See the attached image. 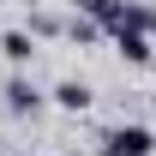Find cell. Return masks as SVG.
<instances>
[{"mask_svg":"<svg viewBox=\"0 0 156 156\" xmlns=\"http://www.w3.org/2000/svg\"><path fill=\"white\" fill-rule=\"evenodd\" d=\"M150 102H156V96H150Z\"/></svg>","mask_w":156,"mask_h":156,"instance_id":"10","label":"cell"},{"mask_svg":"<svg viewBox=\"0 0 156 156\" xmlns=\"http://www.w3.org/2000/svg\"><path fill=\"white\" fill-rule=\"evenodd\" d=\"M96 150H102V156H150V150H156V132H150V126H138V120H120V126L102 132Z\"/></svg>","mask_w":156,"mask_h":156,"instance_id":"1","label":"cell"},{"mask_svg":"<svg viewBox=\"0 0 156 156\" xmlns=\"http://www.w3.org/2000/svg\"><path fill=\"white\" fill-rule=\"evenodd\" d=\"M108 36H114V54L126 60V66H150V54H156L150 30H108Z\"/></svg>","mask_w":156,"mask_h":156,"instance_id":"3","label":"cell"},{"mask_svg":"<svg viewBox=\"0 0 156 156\" xmlns=\"http://www.w3.org/2000/svg\"><path fill=\"white\" fill-rule=\"evenodd\" d=\"M120 6H126V0H72L78 18H96L102 30H114V24H120Z\"/></svg>","mask_w":156,"mask_h":156,"instance_id":"6","label":"cell"},{"mask_svg":"<svg viewBox=\"0 0 156 156\" xmlns=\"http://www.w3.org/2000/svg\"><path fill=\"white\" fill-rule=\"evenodd\" d=\"M150 42H156V12H150Z\"/></svg>","mask_w":156,"mask_h":156,"instance_id":"8","label":"cell"},{"mask_svg":"<svg viewBox=\"0 0 156 156\" xmlns=\"http://www.w3.org/2000/svg\"><path fill=\"white\" fill-rule=\"evenodd\" d=\"M0 54L12 60V66H30V60H36V36H30V30H6V36H0Z\"/></svg>","mask_w":156,"mask_h":156,"instance_id":"5","label":"cell"},{"mask_svg":"<svg viewBox=\"0 0 156 156\" xmlns=\"http://www.w3.org/2000/svg\"><path fill=\"white\" fill-rule=\"evenodd\" d=\"M48 96H54V108H66V114H84V108L96 102V90H90L84 78H60V84L48 90Z\"/></svg>","mask_w":156,"mask_h":156,"instance_id":"4","label":"cell"},{"mask_svg":"<svg viewBox=\"0 0 156 156\" xmlns=\"http://www.w3.org/2000/svg\"><path fill=\"white\" fill-rule=\"evenodd\" d=\"M102 36H108V30H102L96 18H78V12L66 18V42H78V48H90V42H102Z\"/></svg>","mask_w":156,"mask_h":156,"instance_id":"7","label":"cell"},{"mask_svg":"<svg viewBox=\"0 0 156 156\" xmlns=\"http://www.w3.org/2000/svg\"><path fill=\"white\" fill-rule=\"evenodd\" d=\"M6 114H42V90L30 72H12L6 78Z\"/></svg>","mask_w":156,"mask_h":156,"instance_id":"2","label":"cell"},{"mask_svg":"<svg viewBox=\"0 0 156 156\" xmlns=\"http://www.w3.org/2000/svg\"><path fill=\"white\" fill-rule=\"evenodd\" d=\"M0 156H6V150H0Z\"/></svg>","mask_w":156,"mask_h":156,"instance_id":"9","label":"cell"}]
</instances>
